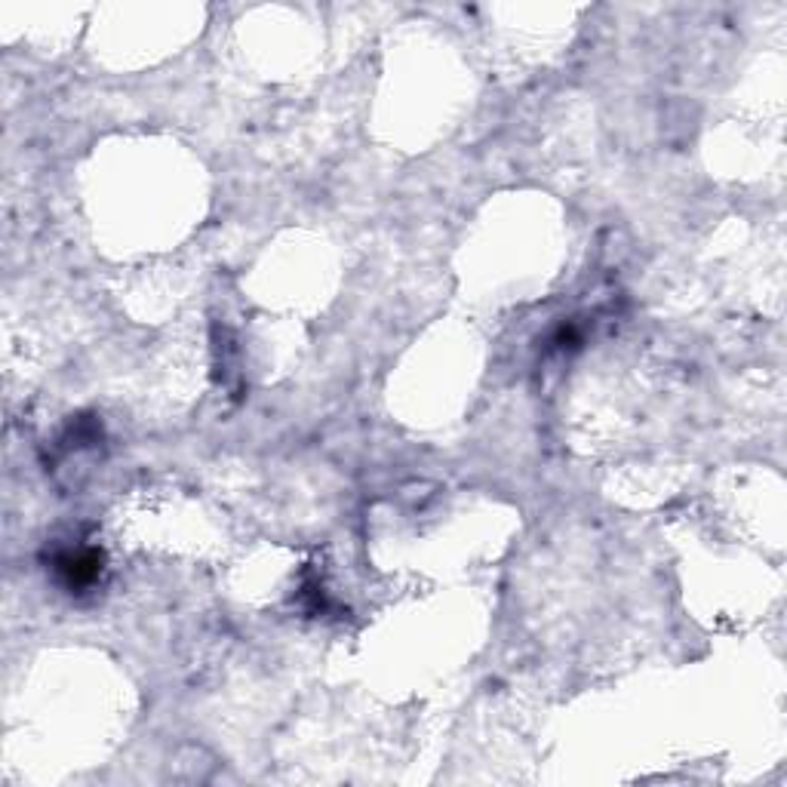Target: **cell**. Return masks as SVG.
<instances>
[{
	"mask_svg": "<svg viewBox=\"0 0 787 787\" xmlns=\"http://www.w3.org/2000/svg\"><path fill=\"white\" fill-rule=\"evenodd\" d=\"M59 575L65 578L68 588H84L90 585L93 578L99 575L102 569V557L96 551H77V554H65L59 557Z\"/></svg>",
	"mask_w": 787,
	"mask_h": 787,
	"instance_id": "obj_1",
	"label": "cell"
}]
</instances>
